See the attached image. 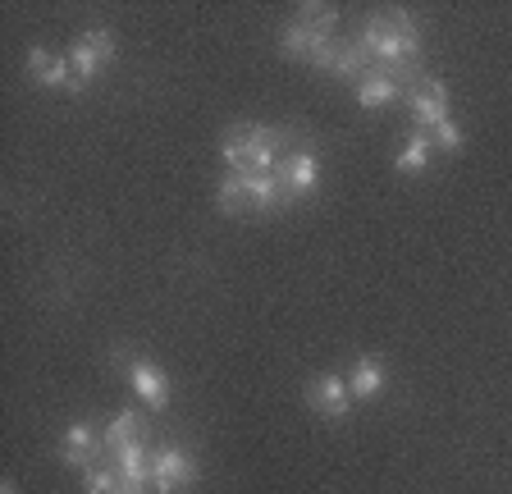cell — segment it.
I'll use <instances>...</instances> for the list:
<instances>
[{"label": "cell", "instance_id": "obj_9", "mask_svg": "<svg viewBox=\"0 0 512 494\" xmlns=\"http://www.w3.org/2000/svg\"><path fill=\"white\" fill-rule=\"evenodd\" d=\"M407 106H412V119H416V129H421V133H426V129L435 133L444 119H453V115H448V87L435 83V78L407 87Z\"/></svg>", "mask_w": 512, "mask_h": 494}, {"label": "cell", "instance_id": "obj_14", "mask_svg": "<svg viewBox=\"0 0 512 494\" xmlns=\"http://www.w3.org/2000/svg\"><path fill=\"white\" fill-rule=\"evenodd\" d=\"M403 78L398 74H384V69H371V74L357 83V106L362 110H384L394 106V101H403Z\"/></svg>", "mask_w": 512, "mask_h": 494}, {"label": "cell", "instance_id": "obj_10", "mask_svg": "<svg viewBox=\"0 0 512 494\" xmlns=\"http://www.w3.org/2000/svg\"><path fill=\"white\" fill-rule=\"evenodd\" d=\"M307 403L320 412V417H330V421H343L352 412V389H348V376H334V371H325V376H316L307 385Z\"/></svg>", "mask_w": 512, "mask_h": 494}, {"label": "cell", "instance_id": "obj_8", "mask_svg": "<svg viewBox=\"0 0 512 494\" xmlns=\"http://www.w3.org/2000/svg\"><path fill=\"white\" fill-rule=\"evenodd\" d=\"M279 183H284V193L288 202H298V197H311L316 193V183H320V161H316V151H288L284 161L275 165Z\"/></svg>", "mask_w": 512, "mask_h": 494}, {"label": "cell", "instance_id": "obj_1", "mask_svg": "<svg viewBox=\"0 0 512 494\" xmlns=\"http://www.w3.org/2000/svg\"><path fill=\"white\" fill-rule=\"evenodd\" d=\"M288 151V129L279 124H234L220 138V161L229 174H270Z\"/></svg>", "mask_w": 512, "mask_h": 494}, {"label": "cell", "instance_id": "obj_21", "mask_svg": "<svg viewBox=\"0 0 512 494\" xmlns=\"http://www.w3.org/2000/svg\"><path fill=\"white\" fill-rule=\"evenodd\" d=\"M430 138H435V147H444L448 156H458V151L467 147V138H462V129L453 124V119H444V124H439V129L430 133Z\"/></svg>", "mask_w": 512, "mask_h": 494}, {"label": "cell", "instance_id": "obj_12", "mask_svg": "<svg viewBox=\"0 0 512 494\" xmlns=\"http://www.w3.org/2000/svg\"><path fill=\"white\" fill-rule=\"evenodd\" d=\"M151 453H156V449H147V440H128V444H119V449L110 453V462H115V472H119V481H124V490H147V481H151Z\"/></svg>", "mask_w": 512, "mask_h": 494}, {"label": "cell", "instance_id": "obj_4", "mask_svg": "<svg viewBox=\"0 0 512 494\" xmlns=\"http://www.w3.org/2000/svg\"><path fill=\"white\" fill-rule=\"evenodd\" d=\"M279 46H284L293 60H307V65L325 69V60H330V51H334V33H320V28H311V23H302V19H288L284 28H279Z\"/></svg>", "mask_w": 512, "mask_h": 494}, {"label": "cell", "instance_id": "obj_6", "mask_svg": "<svg viewBox=\"0 0 512 494\" xmlns=\"http://www.w3.org/2000/svg\"><path fill=\"white\" fill-rule=\"evenodd\" d=\"M110 60H115V33H110V28H92V33H83L69 46V65H74L78 83H92Z\"/></svg>", "mask_w": 512, "mask_h": 494}, {"label": "cell", "instance_id": "obj_22", "mask_svg": "<svg viewBox=\"0 0 512 494\" xmlns=\"http://www.w3.org/2000/svg\"><path fill=\"white\" fill-rule=\"evenodd\" d=\"M0 494H19V485H14V481H0Z\"/></svg>", "mask_w": 512, "mask_h": 494}, {"label": "cell", "instance_id": "obj_3", "mask_svg": "<svg viewBox=\"0 0 512 494\" xmlns=\"http://www.w3.org/2000/svg\"><path fill=\"white\" fill-rule=\"evenodd\" d=\"M215 206L224 215H270L293 202H288L279 174L270 170V174H224L220 188H215Z\"/></svg>", "mask_w": 512, "mask_h": 494}, {"label": "cell", "instance_id": "obj_2", "mask_svg": "<svg viewBox=\"0 0 512 494\" xmlns=\"http://www.w3.org/2000/svg\"><path fill=\"white\" fill-rule=\"evenodd\" d=\"M357 42L366 46L375 69L398 74V78H403V69H412L416 55H421V33H416L412 14H371Z\"/></svg>", "mask_w": 512, "mask_h": 494}, {"label": "cell", "instance_id": "obj_13", "mask_svg": "<svg viewBox=\"0 0 512 494\" xmlns=\"http://www.w3.org/2000/svg\"><path fill=\"white\" fill-rule=\"evenodd\" d=\"M101 449H106V440H96L92 426H83V421H74V426L64 430V440H60V462L64 467H96L101 462Z\"/></svg>", "mask_w": 512, "mask_h": 494}, {"label": "cell", "instance_id": "obj_23", "mask_svg": "<svg viewBox=\"0 0 512 494\" xmlns=\"http://www.w3.org/2000/svg\"><path fill=\"white\" fill-rule=\"evenodd\" d=\"M115 494H142V490H124V485H119V490Z\"/></svg>", "mask_w": 512, "mask_h": 494}, {"label": "cell", "instance_id": "obj_16", "mask_svg": "<svg viewBox=\"0 0 512 494\" xmlns=\"http://www.w3.org/2000/svg\"><path fill=\"white\" fill-rule=\"evenodd\" d=\"M430 156H435V138H430V133H412V138L398 147L394 170H398V174H426Z\"/></svg>", "mask_w": 512, "mask_h": 494}, {"label": "cell", "instance_id": "obj_5", "mask_svg": "<svg viewBox=\"0 0 512 494\" xmlns=\"http://www.w3.org/2000/svg\"><path fill=\"white\" fill-rule=\"evenodd\" d=\"M192 481H197V462H192L188 449L165 444V449L151 453V485H156V494H179Z\"/></svg>", "mask_w": 512, "mask_h": 494}, {"label": "cell", "instance_id": "obj_11", "mask_svg": "<svg viewBox=\"0 0 512 494\" xmlns=\"http://www.w3.org/2000/svg\"><path fill=\"white\" fill-rule=\"evenodd\" d=\"M28 78L42 87H60V92H78V87H83L74 65H69V55H55V51H46V46H32L28 51Z\"/></svg>", "mask_w": 512, "mask_h": 494}, {"label": "cell", "instance_id": "obj_20", "mask_svg": "<svg viewBox=\"0 0 512 494\" xmlns=\"http://www.w3.org/2000/svg\"><path fill=\"white\" fill-rule=\"evenodd\" d=\"M293 19L311 23V28H320V33H334V28H339V10H334V5H302Z\"/></svg>", "mask_w": 512, "mask_h": 494}, {"label": "cell", "instance_id": "obj_15", "mask_svg": "<svg viewBox=\"0 0 512 494\" xmlns=\"http://www.w3.org/2000/svg\"><path fill=\"white\" fill-rule=\"evenodd\" d=\"M371 65H375V60L366 55V46H362V42H334L330 60H325V74L348 78V83L357 87L366 74H371Z\"/></svg>", "mask_w": 512, "mask_h": 494}, {"label": "cell", "instance_id": "obj_17", "mask_svg": "<svg viewBox=\"0 0 512 494\" xmlns=\"http://www.w3.org/2000/svg\"><path fill=\"white\" fill-rule=\"evenodd\" d=\"M348 389L352 398H380L384 394V366L375 357H357L348 371Z\"/></svg>", "mask_w": 512, "mask_h": 494}, {"label": "cell", "instance_id": "obj_7", "mask_svg": "<svg viewBox=\"0 0 512 494\" xmlns=\"http://www.w3.org/2000/svg\"><path fill=\"white\" fill-rule=\"evenodd\" d=\"M128 385H133V394H138L151 412L170 408V394H174L170 376H165L156 362H147V357H128Z\"/></svg>", "mask_w": 512, "mask_h": 494}, {"label": "cell", "instance_id": "obj_18", "mask_svg": "<svg viewBox=\"0 0 512 494\" xmlns=\"http://www.w3.org/2000/svg\"><path fill=\"white\" fill-rule=\"evenodd\" d=\"M142 430H147V421H142V412H138V408H124V412H119V417L106 426V435H101V440H106V449L115 453L119 444H128V440H142Z\"/></svg>", "mask_w": 512, "mask_h": 494}, {"label": "cell", "instance_id": "obj_19", "mask_svg": "<svg viewBox=\"0 0 512 494\" xmlns=\"http://www.w3.org/2000/svg\"><path fill=\"white\" fill-rule=\"evenodd\" d=\"M83 485H87V494H115L124 481H119L115 462H96V467H87L83 472Z\"/></svg>", "mask_w": 512, "mask_h": 494}]
</instances>
